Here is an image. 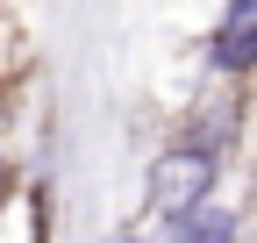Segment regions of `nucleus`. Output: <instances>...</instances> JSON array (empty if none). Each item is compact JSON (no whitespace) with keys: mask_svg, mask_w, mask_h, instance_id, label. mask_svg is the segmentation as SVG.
<instances>
[{"mask_svg":"<svg viewBox=\"0 0 257 243\" xmlns=\"http://www.w3.org/2000/svg\"><path fill=\"white\" fill-rule=\"evenodd\" d=\"M214 65L221 72H250L257 65V0H229V15L214 29Z\"/></svg>","mask_w":257,"mask_h":243,"instance_id":"nucleus-2","label":"nucleus"},{"mask_svg":"<svg viewBox=\"0 0 257 243\" xmlns=\"http://www.w3.org/2000/svg\"><path fill=\"white\" fill-rule=\"evenodd\" d=\"M243 243H257V236H243Z\"/></svg>","mask_w":257,"mask_h":243,"instance_id":"nucleus-4","label":"nucleus"},{"mask_svg":"<svg viewBox=\"0 0 257 243\" xmlns=\"http://www.w3.org/2000/svg\"><path fill=\"white\" fill-rule=\"evenodd\" d=\"M207 186H214V158L207 150H172V158H157V172H150V207L179 222L193 207H207Z\"/></svg>","mask_w":257,"mask_h":243,"instance_id":"nucleus-1","label":"nucleus"},{"mask_svg":"<svg viewBox=\"0 0 257 243\" xmlns=\"http://www.w3.org/2000/svg\"><path fill=\"white\" fill-rule=\"evenodd\" d=\"M165 243H236V222L221 215V207H193V215H179L172 222V236Z\"/></svg>","mask_w":257,"mask_h":243,"instance_id":"nucleus-3","label":"nucleus"}]
</instances>
